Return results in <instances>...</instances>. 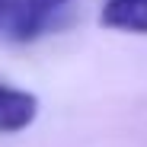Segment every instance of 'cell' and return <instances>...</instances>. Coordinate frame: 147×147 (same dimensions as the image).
<instances>
[{
    "label": "cell",
    "mask_w": 147,
    "mask_h": 147,
    "mask_svg": "<svg viewBox=\"0 0 147 147\" xmlns=\"http://www.w3.org/2000/svg\"><path fill=\"white\" fill-rule=\"evenodd\" d=\"M67 0H3V35L26 42L35 38Z\"/></svg>",
    "instance_id": "1"
},
{
    "label": "cell",
    "mask_w": 147,
    "mask_h": 147,
    "mask_svg": "<svg viewBox=\"0 0 147 147\" xmlns=\"http://www.w3.org/2000/svg\"><path fill=\"white\" fill-rule=\"evenodd\" d=\"M35 115H38V99L32 93L0 83V131L3 134L29 128L35 121Z\"/></svg>",
    "instance_id": "2"
},
{
    "label": "cell",
    "mask_w": 147,
    "mask_h": 147,
    "mask_svg": "<svg viewBox=\"0 0 147 147\" xmlns=\"http://www.w3.org/2000/svg\"><path fill=\"white\" fill-rule=\"evenodd\" d=\"M99 22L106 29L147 35V0H106Z\"/></svg>",
    "instance_id": "3"
},
{
    "label": "cell",
    "mask_w": 147,
    "mask_h": 147,
    "mask_svg": "<svg viewBox=\"0 0 147 147\" xmlns=\"http://www.w3.org/2000/svg\"><path fill=\"white\" fill-rule=\"evenodd\" d=\"M0 29H3V0H0Z\"/></svg>",
    "instance_id": "4"
}]
</instances>
